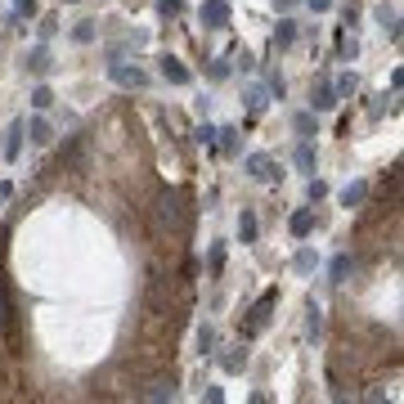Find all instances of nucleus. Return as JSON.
<instances>
[{"instance_id": "obj_12", "label": "nucleus", "mask_w": 404, "mask_h": 404, "mask_svg": "<svg viewBox=\"0 0 404 404\" xmlns=\"http://www.w3.org/2000/svg\"><path fill=\"white\" fill-rule=\"evenodd\" d=\"M337 104H341V99H337V90H333V85H328V81H324L319 90L310 94V108H314V113H328V108H337Z\"/></svg>"}, {"instance_id": "obj_39", "label": "nucleus", "mask_w": 404, "mask_h": 404, "mask_svg": "<svg viewBox=\"0 0 404 404\" xmlns=\"http://www.w3.org/2000/svg\"><path fill=\"white\" fill-rule=\"evenodd\" d=\"M63 5H77V0H63Z\"/></svg>"}, {"instance_id": "obj_5", "label": "nucleus", "mask_w": 404, "mask_h": 404, "mask_svg": "<svg viewBox=\"0 0 404 404\" xmlns=\"http://www.w3.org/2000/svg\"><path fill=\"white\" fill-rule=\"evenodd\" d=\"M202 23L212 32H225L229 27V0H202Z\"/></svg>"}, {"instance_id": "obj_11", "label": "nucleus", "mask_w": 404, "mask_h": 404, "mask_svg": "<svg viewBox=\"0 0 404 404\" xmlns=\"http://www.w3.org/2000/svg\"><path fill=\"white\" fill-rule=\"evenodd\" d=\"M288 229H292V238H305V234L314 229V212H310V207H301V212H292Z\"/></svg>"}, {"instance_id": "obj_37", "label": "nucleus", "mask_w": 404, "mask_h": 404, "mask_svg": "<svg viewBox=\"0 0 404 404\" xmlns=\"http://www.w3.org/2000/svg\"><path fill=\"white\" fill-rule=\"evenodd\" d=\"M14 9H18V14H27V18H32V14H36V0H18Z\"/></svg>"}, {"instance_id": "obj_36", "label": "nucleus", "mask_w": 404, "mask_h": 404, "mask_svg": "<svg viewBox=\"0 0 404 404\" xmlns=\"http://www.w3.org/2000/svg\"><path fill=\"white\" fill-rule=\"evenodd\" d=\"M305 5H310L314 14H328V9H333V0H305Z\"/></svg>"}, {"instance_id": "obj_1", "label": "nucleus", "mask_w": 404, "mask_h": 404, "mask_svg": "<svg viewBox=\"0 0 404 404\" xmlns=\"http://www.w3.org/2000/svg\"><path fill=\"white\" fill-rule=\"evenodd\" d=\"M189 229V193L185 189H166L157 198V234H185Z\"/></svg>"}, {"instance_id": "obj_26", "label": "nucleus", "mask_w": 404, "mask_h": 404, "mask_svg": "<svg viewBox=\"0 0 404 404\" xmlns=\"http://www.w3.org/2000/svg\"><path fill=\"white\" fill-rule=\"evenodd\" d=\"M337 54L346 59V63H350V59H360V41H355V36H341V41H337Z\"/></svg>"}, {"instance_id": "obj_35", "label": "nucleus", "mask_w": 404, "mask_h": 404, "mask_svg": "<svg viewBox=\"0 0 404 404\" xmlns=\"http://www.w3.org/2000/svg\"><path fill=\"white\" fill-rule=\"evenodd\" d=\"M198 341H202V350H216V328H202Z\"/></svg>"}, {"instance_id": "obj_20", "label": "nucleus", "mask_w": 404, "mask_h": 404, "mask_svg": "<svg viewBox=\"0 0 404 404\" xmlns=\"http://www.w3.org/2000/svg\"><path fill=\"white\" fill-rule=\"evenodd\" d=\"M256 234H261L256 216H252V212H243V216H238V238H243V243H256Z\"/></svg>"}, {"instance_id": "obj_14", "label": "nucleus", "mask_w": 404, "mask_h": 404, "mask_svg": "<svg viewBox=\"0 0 404 404\" xmlns=\"http://www.w3.org/2000/svg\"><path fill=\"white\" fill-rule=\"evenodd\" d=\"M364 198H369V185H364V180H350V185L341 189V207H360Z\"/></svg>"}, {"instance_id": "obj_29", "label": "nucleus", "mask_w": 404, "mask_h": 404, "mask_svg": "<svg viewBox=\"0 0 404 404\" xmlns=\"http://www.w3.org/2000/svg\"><path fill=\"white\" fill-rule=\"evenodd\" d=\"M292 265H297L301 274H310V269H314V252H310V247H301L297 256H292Z\"/></svg>"}, {"instance_id": "obj_19", "label": "nucleus", "mask_w": 404, "mask_h": 404, "mask_svg": "<svg viewBox=\"0 0 404 404\" xmlns=\"http://www.w3.org/2000/svg\"><path fill=\"white\" fill-rule=\"evenodd\" d=\"M292 130H297L301 140H314V135H319V130H314V113H297V117H292Z\"/></svg>"}, {"instance_id": "obj_22", "label": "nucleus", "mask_w": 404, "mask_h": 404, "mask_svg": "<svg viewBox=\"0 0 404 404\" xmlns=\"http://www.w3.org/2000/svg\"><path fill=\"white\" fill-rule=\"evenodd\" d=\"M94 27H99V23H90V18H81V23H77V27H72V41H77V45H90V41H94Z\"/></svg>"}, {"instance_id": "obj_6", "label": "nucleus", "mask_w": 404, "mask_h": 404, "mask_svg": "<svg viewBox=\"0 0 404 404\" xmlns=\"http://www.w3.org/2000/svg\"><path fill=\"white\" fill-rule=\"evenodd\" d=\"M162 77H166L171 85H189V81H193V72H189L185 63H180L176 54H166V59H162Z\"/></svg>"}, {"instance_id": "obj_7", "label": "nucleus", "mask_w": 404, "mask_h": 404, "mask_svg": "<svg viewBox=\"0 0 404 404\" xmlns=\"http://www.w3.org/2000/svg\"><path fill=\"white\" fill-rule=\"evenodd\" d=\"M63 166L72 171V176H81V171H85V135H77V140L68 144V153H63Z\"/></svg>"}, {"instance_id": "obj_16", "label": "nucleus", "mask_w": 404, "mask_h": 404, "mask_svg": "<svg viewBox=\"0 0 404 404\" xmlns=\"http://www.w3.org/2000/svg\"><path fill=\"white\" fill-rule=\"evenodd\" d=\"M23 135H27V126H23V121H14V126H9V140H5V157H9V162H14L18 149H23Z\"/></svg>"}, {"instance_id": "obj_9", "label": "nucleus", "mask_w": 404, "mask_h": 404, "mask_svg": "<svg viewBox=\"0 0 404 404\" xmlns=\"http://www.w3.org/2000/svg\"><path fill=\"white\" fill-rule=\"evenodd\" d=\"M23 68H27L32 77H45V72L54 68V63H50V50H45V45H36V50H27V59H23Z\"/></svg>"}, {"instance_id": "obj_27", "label": "nucleus", "mask_w": 404, "mask_h": 404, "mask_svg": "<svg viewBox=\"0 0 404 404\" xmlns=\"http://www.w3.org/2000/svg\"><path fill=\"white\" fill-rule=\"evenodd\" d=\"M243 99H247L252 113H261V108H265V90H261V85H247V94H243Z\"/></svg>"}, {"instance_id": "obj_17", "label": "nucleus", "mask_w": 404, "mask_h": 404, "mask_svg": "<svg viewBox=\"0 0 404 404\" xmlns=\"http://www.w3.org/2000/svg\"><path fill=\"white\" fill-rule=\"evenodd\" d=\"M292 41H297V23L283 18V23H278V32H274V50H288Z\"/></svg>"}, {"instance_id": "obj_30", "label": "nucleus", "mask_w": 404, "mask_h": 404, "mask_svg": "<svg viewBox=\"0 0 404 404\" xmlns=\"http://www.w3.org/2000/svg\"><path fill=\"white\" fill-rule=\"evenodd\" d=\"M305 314H310V319H305V337H319V333H324V319H319V310L310 305Z\"/></svg>"}, {"instance_id": "obj_15", "label": "nucleus", "mask_w": 404, "mask_h": 404, "mask_svg": "<svg viewBox=\"0 0 404 404\" xmlns=\"http://www.w3.org/2000/svg\"><path fill=\"white\" fill-rule=\"evenodd\" d=\"M377 23H382V27H386V36H391V41H400V14H396V9L377 5Z\"/></svg>"}, {"instance_id": "obj_13", "label": "nucleus", "mask_w": 404, "mask_h": 404, "mask_svg": "<svg viewBox=\"0 0 404 404\" xmlns=\"http://www.w3.org/2000/svg\"><path fill=\"white\" fill-rule=\"evenodd\" d=\"M27 140H32V144H50V140H54L50 121H45V117H32V121H27Z\"/></svg>"}, {"instance_id": "obj_34", "label": "nucleus", "mask_w": 404, "mask_h": 404, "mask_svg": "<svg viewBox=\"0 0 404 404\" xmlns=\"http://www.w3.org/2000/svg\"><path fill=\"white\" fill-rule=\"evenodd\" d=\"M193 135H198V144H216V126H198Z\"/></svg>"}, {"instance_id": "obj_8", "label": "nucleus", "mask_w": 404, "mask_h": 404, "mask_svg": "<svg viewBox=\"0 0 404 404\" xmlns=\"http://www.w3.org/2000/svg\"><path fill=\"white\" fill-rule=\"evenodd\" d=\"M0 333L5 337H14L18 328H14V305H9V283L0 278Z\"/></svg>"}, {"instance_id": "obj_28", "label": "nucleus", "mask_w": 404, "mask_h": 404, "mask_svg": "<svg viewBox=\"0 0 404 404\" xmlns=\"http://www.w3.org/2000/svg\"><path fill=\"white\" fill-rule=\"evenodd\" d=\"M355 85H360V81H355L350 72H341V77H337V85H333V90H337V99H346V94H355Z\"/></svg>"}, {"instance_id": "obj_25", "label": "nucleus", "mask_w": 404, "mask_h": 404, "mask_svg": "<svg viewBox=\"0 0 404 404\" xmlns=\"http://www.w3.org/2000/svg\"><path fill=\"white\" fill-rule=\"evenodd\" d=\"M50 104H54L50 85H36V90H32V108H36V113H45V108H50Z\"/></svg>"}, {"instance_id": "obj_21", "label": "nucleus", "mask_w": 404, "mask_h": 404, "mask_svg": "<svg viewBox=\"0 0 404 404\" xmlns=\"http://www.w3.org/2000/svg\"><path fill=\"white\" fill-rule=\"evenodd\" d=\"M297 166L305 171V176H314V149H310V140L297 144Z\"/></svg>"}, {"instance_id": "obj_2", "label": "nucleus", "mask_w": 404, "mask_h": 404, "mask_svg": "<svg viewBox=\"0 0 404 404\" xmlns=\"http://www.w3.org/2000/svg\"><path fill=\"white\" fill-rule=\"evenodd\" d=\"M274 301H278V288H269L261 292V301L252 305V314H247V324H243V341H252V337H261L265 328H269V310H274Z\"/></svg>"}, {"instance_id": "obj_4", "label": "nucleus", "mask_w": 404, "mask_h": 404, "mask_svg": "<svg viewBox=\"0 0 404 404\" xmlns=\"http://www.w3.org/2000/svg\"><path fill=\"white\" fill-rule=\"evenodd\" d=\"M243 171H247L252 180H265V185H274V180H283V171H278V162L269 153H252L247 162H243Z\"/></svg>"}, {"instance_id": "obj_24", "label": "nucleus", "mask_w": 404, "mask_h": 404, "mask_svg": "<svg viewBox=\"0 0 404 404\" xmlns=\"http://www.w3.org/2000/svg\"><path fill=\"white\" fill-rule=\"evenodd\" d=\"M350 265H355V261H350V256H346V252H341V256H337V261H333V265H328V274H333V283H341V278H346V274H350Z\"/></svg>"}, {"instance_id": "obj_23", "label": "nucleus", "mask_w": 404, "mask_h": 404, "mask_svg": "<svg viewBox=\"0 0 404 404\" xmlns=\"http://www.w3.org/2000/svg\"><path fill=\"white\" fill-rule=\"evenodd\" d=\"M216 140H220V149H225V153H238V126H220Z\"/></svg>"}, {"instance_id": "obj_33", "label": "nucleus", "mask_w": 404, "mask_h": 404, "mask_svg": "<svg viewBox=\"0 0 404 404\" xmlns=\"http://www.w3.org/2000/svg\"><path fill=\"white\" fill-rule=\"evenodd\" d=\"M305 193H310V202H319L324 193H328V185H324V180H314V176H310V189H305Z\"/></svg>"}, {"instance_id": "obj_38", "label": "nucleus", "mask_w": 404, "mask_h": 404, "mask_svg": "<svg viewBox=\"0 0 404 404\" xmlns=\"http://www.w3.org/2000/svg\"><path fill=\"white\" fill-rule=\"evenodd\" d=\"M274 9H283V14H292V9H297V0H274Z\"/></svg>"}, {"instance_id": "obj_18", "label": "nucleus", "mask_w": 404, "mask_h": 404, "mask_svg": "<svg viewBox=\"0 0 404 404\" xmlns=\"http://www.w3.org/2000/svg\"><path fill=\"white\" fill-rule=\"evenodd\" d=\"M220 364H225L229 373H243V369H247V350H243V346H234V350H225V355H220Z\"/></svg>"}, {"instance_id": "obj_3", "label": "nucleus", "mask_w": 404, "mask_h": 404, "mask_svg": "<svg viewBox=\"0 0 404 404\" xmlns=\"http://www.w3.org/2000/svg\"><path fill=\"white\" fill-rule=\"evenodd\" d=\"M108 77H113L117 85H126V90H144V85H149V72H144L140 63H108Z\"/></svg>"}, {"instance_id": "obj_31", "label": "nucleus", "mask_w": 404, "mask_h": 404, "mask_svg": "<svg viewBox=\"0 0 404 404\" xmlns=\"http://www.w3.org/2000/svg\"><path fill=\"white\" fill-rule=\"evenodd\" d=\"M207 77H212V81H225V77H229V63H225V59H212V63H207Z\"/></svg>"}, {"instance_id": "obj_10", "label": "nucleus", "mask_w": 404, "mask_h": 404, "mask_svg": "<svg viewBox=\"0 0 404 404\" xmlns=\"http://www.w3.org/2000/svg\"><path fill=\"white\" fill-rule=\"evenodd\" d=\"M140 400H176V377H157L140 391Z\"/></svg>"}, {"instance_id": "obj_32", "label": "nucleus", "mask_w": 404, "mask_h": 404, "mask_svg": "<svg viewBox=\"0 0 404 404\" xmlns=\"http://www.w3.org/2000/svg\"><path fill=\"white\" fill-rule=\"evenodd\" d=\"M157 9H162L166 18H176V14H185V0H157Z\"/></svg>"}]
</instances>
